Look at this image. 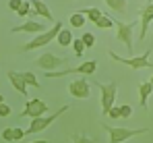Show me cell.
<instances>
[{"label": "cell", "instance_id": "6da1fadb", "mask_svg": "<svg viewBox=\"0 0 153 143\" xmlns=\"http://www.w3.org/2000/svg\"><path fill=\"white\" fill-rule=\"evenodd\" d=\"M62 29H64V27H62V21H56V23H54V27H50L46 33H39V35H35L31 42L23 44V46H21V50H23V52H31V50H37V48L48 46V44H52V42L58 37V33H60Z\"/></svg>", "mask_w": 153, "mask_h": 143}, {"label": "cell", "instance_id": "7a4b0ae2", "mask_svg": "<svg viewBox=\"0 0 153 143\" xmlns=\"http://www.w3.org/2000/svg\"><path fill=\"white\" fill-rule=\"evenodd\" d=\"M37 67L44 69L48 73H54V71H62L66 67H71V58H64V56H56L54 52H44L37 60Z\"/></svg>", "mask_w": 153, "mask_h": 143}, {"label": "cell", "instance_id": "3957f363", "mask_svg": "<svg viewBox=\"0 0 153 143\" xmlns=\"http://www.w3.org/2000/svg\"><path fill=\"white\" fill-rule=\"evenodd\" d=\"M110 56L116 60V62H122V64H126L130 69H153V62L149 60V56H151V50H147L145 54H141V56H132V58H122V56H118L116 52H110Z\"/></svg>", "mask_w": 153, "mask_h": 143}, {"label": "cell", "instance_id": "277c9868", "mask_svg": "<svg viewBox=\"0 0 153 143\" xmlns=\"http://www.w3.org/2000/svg\"><path fill=\"white\" fill-rule=\"evenodd\" d=\"M105 131L110 133V143H124L130 137L143 135L147 133V129H126V127H105Z\"/></svg>", "mask_w": 153, "mask_h": 143}, {"label": "cell", "instance_id": "5b68a950", "mask_svg": "<svg viewBox=\"0 0 153 143\" xmlns=\"http://www.w3.org/2000/svg\"><path fill=\"white\" fill-rule=\"evenodd\" d=\"M66 110H68V106H62V108H60V110H56L54 114L33 118V120H31V124H29V129H27V135H33V133H39V131H46V129H48L50 124H54L56 118H58V116H62Z\"/></svg>", "mask_w": 153, "mask_h": 143}, {"label": "cell", "instance_id": "8992f818", "mask_svg": "<svg viewBox=\"0 0 153 143\" xmlns=\"http://www.w3.org/2000/svg\"><path fill=\"white\" fill-rule=\"evenodd\" d=\"M95 69H97V62H95V60H85V62H81L79 67H66V69H62V71L48 73L46 77L56 79V77H66V75H71V73H76V75H93Z\"/></svg>", "mask_w": 153, "mask_h": 143}, {"label": "cell", "instance_id": "52a82bcc", "mask_svg": "<svg viewBox=\"0 0 153 143\" xmlns=\"http://www.w3.org/2000/svg\"><path fill=\"white\" fill-rule=\"evenodd\" d=\"M100 91H102V114H110V110L114 108V102H116V94H118V87L116 83H97Z\"/></svg>", "mask_w": 153, "mask_h": 143}, {"label": "cell", "instance_id": "ba28073f", "mask_svg": "<svg viewBox=\"0 0 153 143\" xmlns=\"http://www.w3.org/2000/svg\"><path fill=\"white\" fill-rule=\"evenodd\" d=\"M134 27H137V21H130V23H122V21H116V37L126 46V50L132 54V33H134Z\"/></svg>", "mask_w": 153, "mask_h": 143}, {"label": "cell", "instance_id": "9c48e42d", "mask_svg": "<svg viewBox=\"0 0 153 143\" xmlns=\"http://www.w3.org/2000/svg\"><path fill=\"white\" fill-rule=\"evenodd\" d=\"M48 112V104L44 100H27L25 110L21 112V116H31V118H39V116H46Z\"/></svg>", "mask_w": 153, "mask_h": 143}, {"label": "cell", "instance_id": "30bf717a", "mask_svg": "<svg viewBox=\"0 0 153 143\" xmlns=\"http://www.w3.org/2000/svg\"><path fill=\"white\" fill-rule=\"evenodd\" d=\"M89 91H91V85L87 83V79H76L68 85V94L76 97V100H87L89 97Z\"/></svg>", "mask_w": 153, "mask_h": 143}, {"label": "cell", "instance_id": "8fae6325", "mask_svg": "<svg viewBox=\"0 0 153 143\" xmlns=\"http://www.w3.org/2000/svg\"><path fill=\"white\" fill-rule=\"evenodd\" d=\"M151 21H153V2H149V4H145V8L141 10V33H139V40H145Z\"/></svg>", "mask_w": 153, "mask_h": 143}, {"label": "cell", "instance_id": "7c38bea8", "mask_svg": "<svg viewBox=\"0 0 153 143\" xmlns=\"http://www.w3.org/2000/svg\"><path fill=\"white\" fill-rule=\"evenodd\" d=\"M19 31H23V33H35V35H39V33H46L48 29H46V25L39 23V21H27V23H23L21 27H13V33H19Z\"/></svg>", "mask_w": 153, "mask_h": 143}, {"label": "cell", "instance_id": "4fadbf2b", "mask_svg": "<svg viewBox=\"0 0 153 143\" xmlns=\"http://www.w3.org/2000/svg\"><path fill=\"white\" fill-rule=\"evenodd\" d=\"M8 81L13 83V87L19 91L21 95H25L27 97V81L23 79V73H17V71H8Z\"/></svg>", "mask_w": 153, "mask_h": 143}, {"label": "cell", "instance_id": "5bb4252c", "mask_svg": "<svg viewBox=\"0 0 153 143\" xmlns=\"http://www.w3.org/2000/svg\"><path fill=\"white\" fill-rule=\"evenodd\" d=\"M151 94H153V83L151 81L139 85V100H141V106H143V108H147V100H149Z\"/></svg>", "mask_w": 153, "mask_h": 143}, {"label": "cell", "instance_id": "9a60e30c", "mask_svg": "<svg viewBox=\"0 0 153 143\" xmlns=\"http://www.w3.org/2000/svg\"><path fill=\"white\" fill-rule=\"evenodd\" d=\"M31 4H33V13H37V15H42L44 19H48V21H54V17H52L50 8L42 2V0H31Z\"/></svg>", "mask_w": 153, "mask_h": 143}, {"label": "cell", "instance_id": "2e32d148", "mask_svg": "<svg viewBox=\"0 0 153 143\" xmlns=\"http://www.w3.org/2000/svg\"><path fill=\"white\" fill-rule=\"evenodd\" d=\"M56 42L60 44V46H64V48H68V46H73V42H75V37H73V33H71V29H62L60 33H58V37H56Z\"/></svg>", "mask_w": 153, "mask_h": 143}, {"label": "cell", "instance_id": "e0dca14e", "mask_svg": "<svg viewBox=\"0 0 153 143\" xmlns=\"http://www.w3.org/2000/svg\"><path fill=\"white\" fill-rule=\"evenodd\" d=\"M105 4H108L114 13H120V15H124V13H126V8H128L126 0H105Z\"/></svg>", "mask_w": 153, "mask_h": 143}, {"label": "cell", "instance_id": "ac0fdd59", "mask_svg": "<svg viewBox=\"0 0 153 143\" xmlns=\"http://www.w3.org/2000/svg\"><path fill=\"white\" fill-rule=\"evenodd\" d=\"M85 23H87V15L83 10H76L71 15V27H85Z\"/></svg>", "mask_w": 153, "mask_h": 143}, {"label": "cell", "instance_id": "d6986e66", "mask_svg": "<svg viewBox=\"0 0 153 143\" xmlns=\"http://www.w3.org/2000/svg\"><path fill=\"white\" fill-rule=\"evenodd\" d=\"M83 13H85V15H87V19H89V21H93V23H97V21H100V19L103 17V10L95 8V6H91V8H85Z\"/></svg>", "mask_w": 153, "mask_h": 143}, {"label": "cell", "instance_id": "ffe728a7", "mask_svg": "<svg viewBox=\"0 0 153 143\" xmlns=\"http://www.w3.org/2000/svg\"><path fill=\"white\" fill-rule=\"evenodd\" d=\"M23 79L27 81V85H31V87H37V89L42 87V83L37 81V77H35L31 71H25V73H23Z\"/></svg>", "mask_w": 153, "mask_h": 143}, {"label": "cell", "instance_id": "44dd1931", "mask_svg": "<svg viewBox=\"0 0 153 143\" xmlns=\"http://www.w3.org/2000/svg\"><path fill=\"white\" fill-rule=\"evenodd\" d=\"M97 27H100V29H110V27H116V21H114V19H112V17H108V15H103L102 19H100V21H97Z\"/></svg>", "mask_w": 153, "mask_h": 143}, {"label": "cell", "instance_id": "7402d4cb", "mask_svg": "<svg viewBox=\"0 0 153 143\" xmlns=\"http://www.w3.org/2000/svg\"><path fill=\"white\" fill-rule=\"evenodd\" d=\"M31 10H33V4H31V2H27V0H23V6L19 8V13H17V15H19V17H27Z\"/></svg>", "mask_w": 153, "mask_h": 143}, {"label": "cell", "instance_id": "603a6c76", "mask_svg": "<svg viewBox=\"0 0 153 143\" xmlns=\"http://www.w3.org/2000/svg\"><path fill=\"white\" fill-rule=\"evenodd\" d=\"M71 141H73V143H95L93 139H91V137H87V135H81V133H75Z\"/></svg>", "mask_w": 153, "mask_h": 143}, {"label": "cell", "instance_id": "cb8c5ba5", "mask_svg": "<svg viewBox=\"0 0 153 143\" xmlns=\"http://www.w3.org/2000/svg\"><path fill=\"white\" fill-rule=\"evenodd\" d=\"M83 44H85V48H93L95 46V35L93 33H83Z\"/></svg>", "mask_w": 153, "mask_h": 143}, {"label": "cell", "instance_id": "d4e9b609", "mask_svg": "<svg viewBox=\"0 0 153 143\" xmlns=\"http://www.w3.org/2000/svg\"><path fill=\"white\" fill-rule=\"evenodd\" d=\"M73 50H75L76 56H83V52H85V44H83V40H75V42H73Z\"/></svg>", "mask_w": 153, "mask_h": 143}, {"label": "cell", "instance_id": "484cf974", "mask_svg": "<svg viewBox=\"0 0 153 143\" xmlns=\"http://www.w3.org/2000/svg\"><path fill=\"white\" fill-rule=\"evenodd\" d=\"M2 139L6 143H13L15 141V137H13V127H6L4 131H2Z\"/></svg>", "mask_w": 153, "mask_h": 143}, {"label": "cell", "instance_id": "4316f807", "mask_svg": "<svg viewBox=\"0 0 153 143\" xmlns=\"http://www.w3.org/2000/svg\"><path fill=\"white\" fill-rule=\"evenodd\" d=\"M27 135V131H23L21 127H13V137H15V141H19V139H23Z\"/></svg>", "mask_w": 153, "mask_h": 143}, {"label": "cell", "instance_id": "83f0119b", "mask_svg": "<svg viewBox=\"0 0 153 143\" xmlns=\"http://www.w3.org/2000/svg\"><path fill=\"white\" fill-rule=\"evenodd\" d=\"M130 114H132V108H130L128 104H122V106H120V118H128Z\"/></svg>", "mask_w": 153, "mask_h": 143}, {"label": "cell", "instance_id": "f1b7e54d", "mask_svg": "<svg viewBox=\"0 0 153 143\" xmlns=\"http://www.w3.org/2000/svg\"><path fill=\"white\" fill-rule=\"evenodd\" d=\"M23 6V0H8V8L10 10H15V13H19V8Z\"/></svg>", "mask_w": 153, "mask_h": 143}, {"label": "cell", "instance_id": "f546056e", "mask_svg": "<svg viewBox=\"0 0 153 143\" xmlns=\"http://www.w3.org/2000/svg\"><path fill=\"white\" fill-rule=\"evenodd\" d=\"M108 116H110V118H120V106H114Z\"/></svg>", "mask_w": 153, "mask_h": 143}, {"label": "cell", "instance_id": "4dcf8cb0", "mask_svg": "<svg viewBox=\"0 0 153 143\" xmlns=\"http://www.w3.org/2000/svg\"><path fill=\"white\" fill-rule=\"evenodd\" d=\"M8 114H10V108H8V106L2 102V106H0V116L4 118V116H8Z\"/></svg>", "mask_w": 153, "mask_h": 143}, {"label": "cell", "instance_id": "1f68e13d", "mask_svg": "<svg viewBox=\"0 0 153 143\" xmlns=\"http://www.w3.org/2000/svg\"><path fill=\"white\" fill-rule=\"evenodd\" d=\"M31 143H50V141H46V139H39V141H31Z\"/></svg>", "mask_w": 153, "mask_h": 143}, {"label": "cell", "instance_id": "d6a6232c", "mask_svg": "<svg viewBox=\"0 0 153 143\" xmlns=\"http://www.w3.org/2000/svg\"><path fill=\"white\" fill-rule=\"evenodd\" d=\"M151 83H153V77H151Z\"/></svg>", "mask_w": 153, "mask_h": 143}]
</instances>
